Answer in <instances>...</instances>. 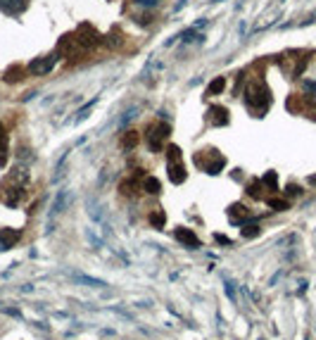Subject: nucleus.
Here are the masks:
<instances>
[{"instance_id":"obj_1","label":"nucleus","mask_w":316,"mask_h":340,"mask_svg":"<svg viewBox=\"0 0 316 340\" xmlns=\"http://www.w3.org/2000/svg\"><path fill=\"white\" fill-rule=\"evenodd\" d=\"M269 88L266 84H261V81H254L245 88V105H248L250 110H252L254 117H261L269 107Z\"/></svg>"},{"instance_id":"obj_2","label":"nucleus","mask_w":316,"mask_h":340,"mask_svg":"<svg viewBox=\"0 0 316 340\" xmlns=\"http://www.w3.org/2000/svg\"><path fill=\"white\" fill-rule=\"evenodd\" d=\"M24 188H27V172L24 169H19V172L14 169V174L3 186V200H5L7 207H14L24 198Z\"/></svg>"},{"instance_id":"obj_3","label":"nucleus","mask_w":316,"mask_h":340,"mask_svg":"<svg viewBox=\"0 0 316 340\" xmlns=\"http://www.w3.org/2000/svg\"><path fill=\"white\" fill-rule=\"evenodd\" d=\"M166 172H169V181L181 186L186 181L188 172L183 167V155H181V148L179 145H169L166 148Z\"/></svg>"},{"instance_id":"obj_4","label":"nucleus","mask_w":316,"mask_h":340,"mask_svg":"<svg viewBox=\"0 0 316 340\" xmlns=\"http://www.w3.org/2000/svg\"><path fill=\"white\" fill-rule=\"evenodd\" d=\"M169 133H172V126L166 122H155V124L148 126V145H150L152 153H162L164 150Z\"/></svg>"},{"instance_id":"obj_5","label":"nucleus","mask_w":316,"mask_h":340,"mask_svg":"<svg viewBox=\"0 0 316 340\" xmlns=\"http://www.w3.org/2000/svg\"><path fill=\"white\" fill-rule=\"evenodd\" d=\"M57 55L67 57V60H81V57L86 55V48L79 43L76 34H67L60 38V43H57Z\"/></svg>"},{"instance_id":"obj_6","label":"nucleus","mask_w":316,"mask_h":340,"mask_svg":"<svg viewBox=\"0 0 316 340\" xmlns=\"http://www.w3.org/2000/svg\"><path fill=\"white\" fill-rule=\"evenodd\" d=\"M76 38H79V43H81L86 50L95 48V45H100V43H103V36H100V31H98L93 24H88V21L79 24V29H76Z\"/></svg>"},{"instance_id":"obj_7","label":"nucleus","mask_w":316,"mask_h":340,"mask_svg":"<svg viewBox=\"0 0 316 340\" xmlns=\"http://www.w3.org/2000/svg\"><path fill=\"white\" fill-rule=\"evenodd\" d=\"M200 153H202V155L207 157V162H205V160H195V164H198V167H202L205 172H209V174H219L221 169L226 167V160H224V157H221V155L216 153V150H200Z\"/></svg>"},{"instance_id":"obj_8","label":"nucleus","mask_w":316,"mask_h":340,"mask_svg":"<svg viewBox=\"0 0 316 340\" xmlns=\"http://www.w3.org/2000/svg\"><path fill=\"white\" fill-rule=\"evenodd\" d=\"M57 53H53V55H45V57H36L34 62L29 64V71L34 74V77H45L48 71H53V67H55L57 62Z\"/></svg>"},{"instance_id":"obj_9","label":"nucleus","mask_w":316,"mask_h":340,"mask_svg":"<svg viewBox=\"0 0 316 340\" xmlns=\"http://www.w3.org/2000/svg\"><path fill=\"white\" fill-rule=\"evenodd\" d=\"M304 64H307V57L304 55H295V57H283L281 60V69L285 71V74H290V77H300L304 69Z\"/></svg>"},{"instance_id":"obj_10","label":"nucleus","mask_w":316,"mask_h":340,"mask_svg":"<svg viewBox=\"0 0 316 340\" xmlns=\"http://www.w3.org/2000/svg\"><path fill=\"white\" fill-rule=\"evenodd\" d=\"M207 122L212 126H226L228 124V110L221 107V105H212V107H209V114H207Z\"/></svg>"},{"instance_id":"obj_11","label":"nucleus","mask_w":316,"mask_h":340,"mask_svg":"<svg viewBox=\"0 0 316 340\" xmlns=\"http://www.w3.org/2000/svg\"><path fill=\"white\" fill-rule=\"evenodd\" d=\"M27 0H0V12L5 14H21L27 10Z\"/></svg>"},{"instance_id":"obj_12","label":"nucleus","mask_w":316,"mask_h":340,"mask_svg":"<svg viewBox=\"0 0 316 340\" xmlns=\"http://www.w3.org/2000/svg\"><path fill=\"white\" fill-rule=\"evenodd\" d=\"M17 240H19V231L17 229H0V252L10 250Z\"/></svg>"},{"instance_id":"obj_13","label":"nucleus","mask_w":316,"mask_h":340,"mask_svg":"<svg viewBox=\"0 0 316 340\" xmlns=\"http://www.w3.org/2000/svg\"><path fill=\"white\" fill-rule=\"evenodd\" d=\"M24 67L21 64H12V67H7L5 74H3V79H5V84H19L21 79H24Z\"/></svg>"},{"instance_id":"obj_14","label":"nucleus","mask_w":316,"mask_h":340,"mask_svg":"<svg viewBox=\"0 0 316 340\" xmlns=\"http://www.w3.org/2000/svg\"><path fill=\"white\" fill-rule=\"evenodd\" d=\"M176 240H181V243H186V245H190V248H200V238L192 233L190 229H176Z\"/></svg>"},{"instance_id":"obj_15","label":"nucleus","mask_w":316,"mask_h":340,"mask_svg":"<svg viewBox=\"0 0 316 340\" xmlns=\"http://www.w3.org/2000/svg\"><path fill=\"white\" fill-rule=\"evenodd\" d=\"M143 190L145 193H150V195H159L162 193V183H159L155 176H148V179L143 181Z\"/></svg>"},{"instance_id":"obj_16","label":"nucleus","mask_w":316,"mask_h":340,"mask_svg":"<svg viewBox=\"0 0 316 340\" xmlns=\"http://www.w3.org/2000/svg\"><path fill=\"white\" fill-rule=\"evenodd\" d=\"M7 133H5V126L0 124V167H5V162H7Z\"/></svg>"},{"instance_id":"obj_17","label":"nucleus","mask_w":316,"mask_h":340,"mask_svg":"<svg viewBox=\"0 0 316 340\" xmlns=\"http://www.w3.org/2000/svg\"><path fill=\"white\" fill-rule=\"evenodd\" d=\"M228 214H231V222H240L242 216L248 219L250 212H248V207H245V205H233V207L228 209Z\"/></svg>"},{"instance_id":"obj_18","label":"nucleus","mask_w":316,"mask_h":340,"mask_svg":"<svg viewBox=\"0 0 316 340\" xmlns=\"http://www.w3.org/2000/svg\"><path fill=\"white\" fill-rule=\"evenodd\" d=\"M150 224L155 229H162V226H164V209L162 207L150 209Z\"/></svg>"},{"instance_id":"obj_19","label":"nucleus","mask_w":316,"mask_h":340,"mask_svg":"<svg viewBox=\"0 0 316 340\" xmlns=\"http://www.w3.org/2000/svg\"><path fill=\"white\" fill-rule=\"evenodd\" d=\"M224 88H226V77H216L207 88V95H219Z\"/></svg>"},{"instance_id":"obj_20","label":"nucleus","mask_w":316,"mask_h":340,"mask_svg":"<svg viewBox=\"0 0 316 340\" xmlns=\"http://www.w3.org/2000/svg\"><path fill=\"white\" fill-rule=\"evenodd\" d=\"M136 143H138V133L136 131H124V136H121V148L129 150V148H136Z\"/></svg>"},{"instance_id":"obj_21","label":"nucleus","mask_w":316,"mask_h":340,"mask_svg":"<svg viewBox=\"0 0 316 340\" xmlns=\"http://www.w3.org/2000/svg\"><path fill=\"white\" fill-rule=\"evenodd\" d=\"M64 205H67V190H60V193H57V200L53 202V214H60L64 209Z\"/></svg>"},{"instance_id":"obj_22","label":"nucleus","mask_w":316,"mask_h":340,"mask_svg":"<svg viewBox=\"0 0 316 340\" xmlns=\"http://www.w3.org/2000/svg\"><path fill=\"white\" fill-rule=\"evenodd\" d=\"M121 193L124 195H131V198H133V195H138V186H136V181H124V183H121Z\"/></svg>"},{"instance_id":"obj_23","label":"nucleus","mask_w":316,"mask_h":340,"mask_svg":"<svg viewBox=\"0 0 316 340\" xmlns=\"http://www.w3.org/2000/svg\"><path fill=\"white\" fill-rule=\"evenodd\" d=\"M269 205H271V207L274 209H288V202L285 200H278V198H269Z\"/></svg>"},{"instance_id":"obj_24","label":"nucleus","mask_w":316,"mask_h":340,"mask_svg":"<svg viewBox=\"0 0 316 340\" xmlns=\"http://www.w3.org/2000/svg\"><path fill=\"white\" fill-rule=\"evenodd\" d=\"M257 233H259V226H257V224H252V226H245V229H242V236H245V238H254Z\"/></svg>"},{"instance_id":"obj_25","label":"nucleus","mask_w":316,"mask_h":340,"mask_svg":"<svg viewBox=\"0 0 316 340\" xmlns=\"http://www.w3.org/2000/svg\"><path fill=\"white\" fill-rule=\"evenodd\" d=\"M107 43H110V45H114V48H119V45H121V38H119V31H114V34L110 31V36H107Z\"/></svg>"},{"instance_id":"obj_26","label":"nucleus","mask_w":316,"mask_h":340,"mask_svg":"<svg viewBox=\"0 0 316 340\" xmlns=\"http://www.w3.org/2000/svg\"><path fill=\"white\" fill-rule=\"evenodd\" d=\"M79 281H83V283H90V285H105V281H98V278H88V276H76Z\"/></svg>"},{"instance_id":"obj_27","label":"nucleus","mask_w":316,"mask_h":340,"mask_svg":"<svg viewBox=\"0 0 316 340\" xmlns=\"http://www.w3.org/2000/svg\"><path fill=\"white\" fill-rule=\"evenodd\" d=\"M226 293H228V298L235 300V293H233V283H226Z\"/></svg>"},{"instance_id":"obj_28","label":"nucleus","mask_w":316,"mask_h":340,"mask_svg":"<svg viewBox=\"0 0 316 340\" xmlns=\"http://www.w3.org/2000/svg\"><path fill=\"white\" fill-rule=\"evenodd\" d=\"M216 240H219V243H226V245H228V243H231V240H228V238H226V236H216Z\"/></svg>"},{"instance_id":"obj_29","label":"nucleus","mask_w":316,"mask_h":340,"mask_svg":"<svg viewBox=\"0 0 316 340\" xmlns=\"http://www.w3.org/2000/svg\"><path fill=\"white\" fill-rule=\"evenodd\" d=\"M311 110H314V114H316V103H314V105H311Z\"/></svg>"}]
</instances>
